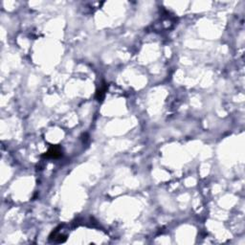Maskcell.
<instances>
[{
    "mask_svg": "<svg viewBox=\"0 0 245 245\" xmlns=\"http://www.w3.org/2000/svg\"><path fill=\"white\" fill-rule=\"evenodd\" d=\"M59 156H61V149L58 145H53L47 152H45V154H43V157L46 158H58Z\"/></svg>",
    "mask_w": 245,
    "mask_h": 245,
    "instance_id": "obj_1",
    "label": "cell"
},
{
    "mask_svg": "<svg viewBox=\"0 0 245 245\" xmlns=\"http://www.w3.org/2000/svg\"><path fill=\"white\" fill-rule=\"evenodd\" d=\"M104 91H105V87H104V88H101L100 90H98V91H97V98L99 99V101L102 100V99L103 98Z\"/></svg>",
    "mask_w": 245,
    "mask_h": 245,
    "instance_id": "obj_2",
    "label": "cell"
}]
</instances>
